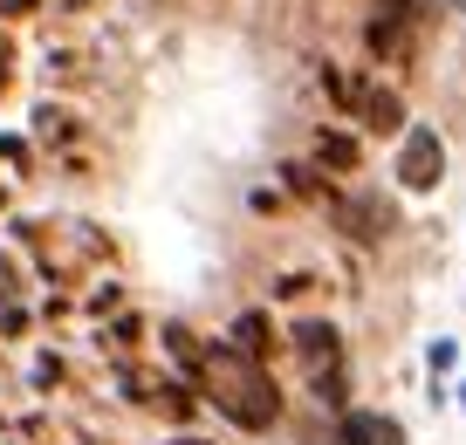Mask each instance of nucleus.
Instances as JSON below:
<instances>
[{"label": "nucleus", "instance_id": "f257e3e1", "mask_svg": "<svg viewBox=\"0 0 466 445\" xmlns=\"http://www.w3.org/2000/svg\"><path fill=\"white\" fill-rule=\"evenodd\" d=\"M199 384H206V398H213L240 431H268V425L281 418L275 377H268L254 357H240L233 343H206V349H199Z\"/></svg>", "mask_w": 466, "mask_h": 445}, {"label": "nucleus", "instance_id": "f03ea898", "mask_svg": "<svg viewBox=\"0 0 466 445\" xmlns=\"http://www.w3.org/2000/svg\"><path fill=\"white\" fill-rule=\"evenodd\" d=\"M295 363H302L309 390H316L322 404H343V336L329 329V322H295Z\"/></svg>", "mask_w": 466, "mask_h": 445}, {"label": "nucleus", "instance_id": "7ed1b4c3", "mask_svg": "<svg viewBox=\"0 0 466 445\" xmlns=\"http://www.w3.org/2000/svg\"><path fill=\"white\" fill-rule=\"evenodd\" d=\"M398 178H405V192H432L439 178H446V144L432 137V130H405V151H398Z\"/></svg>", "mask_w": 466, "mask_h": 445}, {"label": "nucleus", "instance_id": "20e7f679", "mask_svg": "<svg viewBox=\"0 0 466 445\" xmlns=\"http://www.w3.org/2000/svg\"><path fill=\"white\" fill-rule=\"evenodd\" d=\"M336 445H405V425H398V418H384V411H343Z\"/></svg>", "mask_w": 466, "mask_h": 445}, {"label": "nucleus", "instance_id": "39448f33", "mask_svg": "<svg viewBox=\"0 0 466 445\" xmlns=\"http://www.w3.org/2000/svg\"><path fill=\"white\" fill-rule=\"evenodd\" d=\"M336 219H343L357 240H384V233H391V206L384 199H336Z\"/></svg>", "mask_w": 466, "mask_h": 445}, {"label": "nucleus", "instance_id": "423d86ee", "mask_svg": "<svg viewBox=\"0 0 466 445\" xmlns=\"http://www.w3.org/2000/svg\"><path fill=\"white\" fill-rule=\"evenodd\" d=\"M411 7L405 0H384L378 7V21H370V48H378V56H398V48H405V35H411Z\"/></svg>", "mask_w": 466, "mask_h": 445}, {"label": "nucleus", "instance_id": "0eeeda50", "mask_svg": "<svg viewBox=\"0 0 466 445\" xmlns=\"http://www.w3.org/2000/svg\"><path fill=\"white\" fill-rule=\"evenodd\" d=\"M357 110H364L370 130H405V103L391 89H357Z\"/></svg>", "mask_w": 466, "mask_h": 445}, {"label": "nucleus", "instance_id": "6e6552de", "mask_svg": "<svg viewBox=\"0 0 466 445\" xmlns=\"http://www.w3.org/2000/svg\"><path fill=\"white\" fill-rule=\"evenodd\" d=\"M233 349L261 363L268 349H275V336H268V316H240V322H233Z\"/></svg>", "mask_w": 466, "mask_h": 445}, {"label": "nucleus", "instance_id": "1a4fd4ad", "mask_svg": "<svg viewBox=\"0 0 466 445\" xmlns=\"http://www.w3.org/2000/svg\"><path fill=\"white\" fill-rule=\"evenodd\" d=\"M322 158H329L336 172H357V144L350 137H322Z\"/></svg>", "mask_w": 466, "mask_h": 445}, {"label": "nucleus", "instance_id": "9d476101", "mask_svg": "<svg viewBox=\"0 0 466 445\" xmlns=\"http://www.w3.org/2000/svg\"><path fill=\"white\" fill-rule=\"evenodd\" d=\"M165 445H206V439H165Z\"/></svg>", "mask_w": 466, "mask_h": 445}, {"label": "nucleus", "instance_id": "9b49d317", "mask_svg": "<svg viewBox=\"0 0 466 445\" xmlns=\"http://www.w3.org/2000/svg\"><path fill=\"white\" fill-rule=\"evenodd\" d=\"M460 404H466V384H460Z\"/></svg>", "mask_w": 466, "mask_h": 445}]
</instances>
